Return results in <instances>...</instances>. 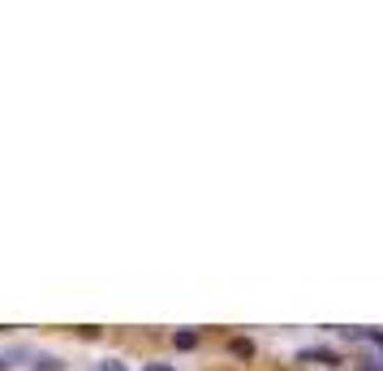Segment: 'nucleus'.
<instances>
[{
	"label": "nucleus",
	"mask_w": 383,
	"mask_h": 371,
	"mask_svg": "<svg viewBox=\"0 0 383 371\" xmlns=\"http://www.w3.org/2000/svg\"><path fill=\"white\" fill-rule=\"evenodd\" d=\"M99 371H125L121 363H104V367H99Z\"/></svg>",
	"instance_id": "obj_7"
},
{
	"label": "nucleus",
	"mask_w": 383,
	"mask_h": 371,
	"mask_svg": "<svg viewBox=\"0 0 383 371\" xmlns=\"http://www.w3.org/2000/svg\"><path fill=\"white\" fill-rule=\"evenodd\" d=\"M147 371H172V367H168V363H151Z\"/></svg>",
	"instance_id": "obj_6"
},
{
	"label": "nucleus",
	"mask_w": 383,
	"mask_h": 371,
	"mask_svg": "<svg viewBox=\"0 0 383 371\" xmlns=\"http://www.w3.org/2000/svg\"><path fill=\"white\" fill-rule=\"evenodd\" d=\"M357 371H383V367H379V358H362V367H357Z\"/></svg>",
	"instance_id": "obj_5"
},
{
	"label": "nucleus",
	"mask_w": 383,
	"mask_h": 371,
	"mask_svg": "<svg viewBox=\"0 0 383 371\" xmlns=\"http://www.w3.org/2000/svg\"><path fill=\"white\" fill-rule=\"evenodd\" d=\"M172 341H177V350H194V345H198V333L181 328V333H172Z\"/></svg>",
	"instance_id": "obj_3"
},
{
	"label": "nucleus",
	"mask_w": 383,
	"mask_h": 371,
	"mask_svg": "<svg viewBox=\"0 0 383 371\" xmlns=\"http://www.w3.org/2000/svg\"><path fill=\"white\" fill-rule=\"evenodd\" d=\"M35 367H39V371H61L65 363H61V358H35Z\"/></svg>",
	"instance_id": "obj_4"
},
{
	"label": "nucleus",
	"mask_w": 383,
	"mask_h": 371,
	"mask_svg": "<svg viewBox=\"0 0 383 371\" xmlns=\"http://www.w3.org/2000/svg\"><path fill=\"white\" fill-rule=\"evenodd\" d=\"M297 363H310V367H315V363L336 367V363H340V354H336V350H301V354H297Z\"/></svg>",
	"instance_id": "obj_1"
},
{
	"label": "nucleus",
	"mask_w": 383,
	"mask_h": 371,
	"mask_svg": "<svg viewBox=\"0 0 383 371\" xmlns=\"http://www.w3.org/2000/svg\"><path fill=\"white\" fill-rule=\"evenodd\" d=\"M228 350H233L237 358H254V341L250 337H233V341H228Z\"/></svg>",
	"instance_id": "obj_2"
}]
</instances>
